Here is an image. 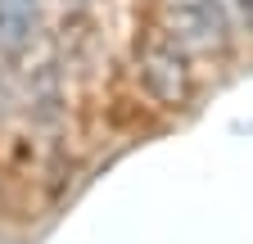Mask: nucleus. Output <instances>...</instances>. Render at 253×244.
<instances>
[{
	"instance_id": "f257e3e1",
	"label": "nucleus",
	"mask_w": 253,
	"mask_h": 244,
	"mask_svg": "<svg viewBox=\"0 0 253 244\" xmlns=\"http://www.w3.org/2000/svg\"><path fill=\"white\" fill-rule=\"evenodd\" d=\"M158 32L172 37L190 59L221 54L231 45V5L226 0H158Z\"/></svg>"
},
{
	"instance_id": "f03ea898",
	"label": "nucleus",
	"mask_w": 253,
	"mask_h": 244,
	"mask_svg": "<svg viewBox=\"0 0 253 244\" xmlns=\"http://www.w3.org/2000/svg\"><path fill=\"white\" fill-rule=\"evenodd\" d=\"M136 81L158 109H181L195 90V73H190V54L163 37L158 27H149L145 41H136Z\"/></svg>"
},
{
	"instance_id": "7ed1b4c3",
	"label": "nucleus",
	"mask_w": 253,
	"mask_h": 244,
	"mask_svg": "<svg viewBox=\"0 0 253 244\" xmlns=\"http://www.w3.org/2000/svg\"><path fill=\"white\" fill-rule=\"evenodd\" d=\"M45 0H0V59H14L32 45Z\"/></svg>"
},
{
	"instance_id": "20e7f679",
	"label": "nucleus",
	"mask_w": 253,
	"mask_h": 244,
	"mask_svg": "<svg viewBox=\"0 0 253 244\" xmlns=\"http://www.w3.org/2000/svg\"><path fill=\"white\" fill-rule=\"evenodd\" d=\"M235 9H240V18L253 27V0H235Z\"/></svg>"
},
{
	"instance_id": "39448f33",
	"label": "nucleus",
	"mask_w": 253,
	"mask_h": 244,
	"mask_svg": "<svg viewBox=\"0 0 253 244\" xmlns=\"http://www.w3.org/2000/svg\"><path fill=\"white\" fill-rule=\"evenodd\" d=\"M68 9H86V5H95V0H63Z\"/></svg>"
}]
</instances>
